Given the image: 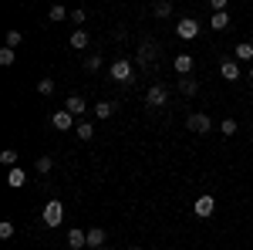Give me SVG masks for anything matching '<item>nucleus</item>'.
Segmentation results:
<instances>
[{"label":"nucleus","instance_id":"nucleus-10","mask_svg":"<svg viewBox=\"0 0 253 250\" xmlns=\"http://www.w3.org/2000/svg\"><path fill=\"white\" fill-rule=\"evenodd\" d=\"M68 44H71L75 51H84V48L91 44V34H88L84 27H75V31H71V38H68Z\"/></svg>","mask_w":253,"mask_h":250},{"label":"nucleus","instance_id":"nucleus-7","mask_svg":"<svg viewBox=\"0 0 253 250\" xmlns=\"http://www.w3.org/2000/svg\"><path fill=\"white\" fill-rule=\"evenodd\" d=\"M138 64H142V68L159 64V48H156V44H149V41H145V44L138 48Z\"/></svg>","mask_w":253,"mask_h":250},{"label":"nucleus","instance_id":"nucleus-22","mask_svg":"<svg viewBox=\"0 0 253 250\" xmlns=\"http://www.w3.org/2000/svg\"><path fill=\"white\" fill-rule=\"evenodd\" d=\"M236 61H253V44H236Z\"/></svg>","mask_w":253,"mask_h":250},{"label":"nucleus","instance_id":"nucleus-16","mask_svg":"<svg viewBox=\"0 0 253 250\" xmlns=\"http://www.w3.org/2000/svg\"><path fill=\"white\" fill-rule=\"evenodd\" d=\"M179 92H182L186 98H193L196 92H199V81H196L193 75H189V78H179Z\"/></svg>","mask_w":253,"mask_h":250},{"label":"nucleus","instance_id":"nucleus-9","mask_svg":"<svg viewBox=\"0 0 253 250\" xmlns=\"http://www.w3.org/2000/svg\"><path fill=\"white\" fill-rule=\"evenodd\" d=\"M172 68H175V75L179 78H189L193 75V54H175V61H172Z\"/></svg>","mask_w":253,"mask_h":250},{"label":"nucleus","instance_id":"nucleus-23","mask_svg":"<svg viewBox=\"0 0 253 250\" xmlns=\"http://www.w3.org/2000/svg\"><path fill=\"white\" fill-rule=\"evenodd\" d=\"M0 162H3L7 169H17V152H14V149H3V152H0Z\"/></svg>","mask_w":253,"mask_h":250},{"label":"nucleus","instance_id":"nucleus-30","mask_svg":"<svg viewBox=\"0 0 253 250\" xmlns=\"http://www.w3.org/2000/svg\"><path fill=\"white\" fill-rule=\"evenodd\" d=\"M10 237H14V223L3 220V223H0V240H10Z\"/></svg>","mask_w":253,"mask_h":250},{"label":"nucleus","instance_id":"nucleus-12","mask_svg":"<svg viewBox=\"0 0 253 250\" xmlns=\"http://www.w3.org/2000/svg\"><path fill=\"white\" fill-rule=\"evenodd\" d=\"M64 108H68L71 115L78 118V115H84V112H88V101H84L81 95H68V101H64Z\"/></svg>","mask_w":253,"mask_h":250},{"label":"nucleus","instance_id":"nucleus-21","mask_svg":"<svg viewBox=\"0 0 253 250\" xmlns=\"http://www.w3.org/2000/svg\"><path fill=\"white\" fill-rule=\"evenodd\" d=\"M51 166H54V159H51V155H41L38 162H34V173L47 176V173H51Z\"/></svg>","mask_w":253,"mask_h":250},{"label":"nucleus","instance_id":"nucleus-4","mask_svg":"<svg viewBox=\"0 0 253 250\" xmlns=\"http://www.w3.org/2000/svg\"><path fill=\"white\" fill-rule=\"evenodd\" d=\"M61 220H64V203H61V200H47V206H44V223H47V227H61Z\"/></svg>","mask_w":253,"mask_h":250},{"label":"nucleus","instance_id":"nucleus-6","mask_svg":"<svg viewBox=\"0 0 253 250\" xmlns=\"http://www.w3.org/2000/svg\"><path fill=\"white\" fill-rule=\"evenodd\" d=\"M51 125H54L58 132H68V129H78V125H75V115H71L68 108H58V112L51 115Z\"/></svg>","mask_w":253,"mask_h":250},{"label":"nucleus","instance_id":"nucleus-29","mask_svg":"<svg viewBox=\"0 0 253 250\" xmlns=\"http://www.w3.org/2000/svg\"><path fill=\"white\" fill-rule=\"evenodd\" d=\"M51 92H54V81H51V78H41L38 81V95H51Z\"/></svg>","mask_w":253,"mask_h":250},{"label":"nucleus","instance_id":"nucleus-32","mask_svg":"<svg viewBox=\"0 0 253 250\" xmlns=\"http://www.w3.org/2000/svg\"><path fill=\"white\" fill-rule=\"evenodd\" d=\"M125 250H142V247H125Z\"/></svg>","mask_w":253,"mask_h":250},{"label":"nucleus","instance_id":"nucleus-15","mask_svg":"<svg viewBox=\"0 0 253 250\" xmlns=\"http://www.w3.org/2000/svg\"><path fill=\"white\" fill-rule=\"evenodd\" d=\"M7 183H10L14 190H24V186H27V173L17 166V169H10V173H7Z\"/></svg>","mask_w":253,"mask_h":250},{"label":"nucleus","instance_id":"nucleus-20","mask_svg":"<svg viewBox=\"0 0 253 250\" xmlns=\"http://www.w3.org/2000/svg\"><path fill=\"white\" fill-rule=\"evenodd\" d=\"M14 61H17V51H14V48H7V44H3V48H0V64H3V68H10V64H14Z\"/></svg>","mask_w":253,"mask_h":250},{"label":"nucleus","instance_id":"nucleus-3","mask_svg":"<svg viewBox=\"0 0 253 250\" xmlns=\"http://www.w3.org/2000/svg\"><path fill=\"white\" fill-rule=\"evenodd\" d=\"M193 213L199 216V220H210V216L216 213V200H213V193H203V196H196Z\"/></svg>","mask_w":253,"mask_h":250},{"label":"nucleus","instance_id":"nucleus-17","mask_svg":"<svg viewBox=\"0 0 253 250\" xmlns=\"http://www.w3.org/2000/svg\"><path fill=\"white\" fill-rule=\"evenodd\" d=\"M115 115V101H98L95 105V118L98 122H105V118H112Z\"/></svg>","mask_w":253,"mask_h":250},{"label":"nucleus","instance_id":"nucleus-33","mask_svg":"<svg viewBox=\"0 0 253 250\" xmlns=\"http://www.w3.org/2000/svg\"><path fill=\"white\" fill-rule=\"evenodd\" d=\"M250 78H253V68H250Z\"/></svg>","mask_w":253,"mask_h":250},{"label":"nucleus","instance_id":"nucleus-25","mask_svg":"<svg viewBox=\"0 0 253 250\" xmlns=\"http://www.w3.org/2000/svg\"><path fill=\"white\" fill-rule=\"evenodd\" d=\"M64 17H71V14H68V10H64V7H51V10H47V20H54V24H58V20H64Z\"/></svg>","mask_w":253,"mask_h":250},{"label":"nucleus","instance_id":"nucleus-14","mask_svg":"<svg viewBox=\"0 0 253 250\" xmlns=\"http://www.w3.org/2000/svg\"><path fill=\"white\" fill-rule=\"evenodd\" d=\"M68 244H71V250H81V247H88V230H75L68 233Z\"/></svg>","mask_w":253,"mask_h":250},{"label":"nucleus","instance_id":"nucleus-8","mask_svg":"<svg viewBox=\"0 0 253 250\" xmlns=\"http://www.w3.org/2000/svg\"><path fill=\"white\" fill-rule=\"evenodd\" d=\"M145 101H149V105H152V108H162V105H166V101H169V92H166V85H152V88H149V95H145Z\"/></svg>","mask_w":253,"mask_h":250},{"label":"nucleus","instance_id":"nucleus-31","mask_svg":"<svg viewBox=\"0 0 253 250\" xmlns=\"http://www.w3.org/2000/svg\"><path fill=\"white\" fill-rule=\"evenodd\" d=\"M84 20H88L84 10H71V24H84Z\"/></svg>","mask_w":253,"mask_h":250},{"label":"nucleus","instance_id":"nucleus-11","mask_svg":"<svg viewBox=\"0 0 253 250\" xmlns=\"http://www.w3.org/2000/svg\"><path fill=\"white\" fill-rule=\"evenodd\" d=\"M219 75H223V81H240V61L226 58L223 64H219Z\"/></svg>","mask_w":253,"mask_h":250},{"label":"nucleus","instance_id":"nucleus-26","mask_svg":"<svg viewBox=\"0 0 253 250\" xmlns=\"http://www.w3.org/2000/svg\"><path fill=\"white\" fill-rule=\"evenodd\" d=\"M219 132L223 135H236V118H223V122H219Z\"/></svg>","mask_w":253,"mask_h":250},{"label":"nucleus","instance_id":"nucleus-27","mask_svg":"<svg viewBox=\"0 0 253 250\" xmlns=\"http://www.w3.org/2000/svg\"><path fill=\"white\" fill-rule=\"evenodd\" d=\"M20 41H24V34H20V31H7V48H14V51H17Z\"/></svg>","mask_w":253,"mask_h":250},{"label":"nucleus","instance_id":"nucleus-19","mask_svg":"<svg viewBox=\"0 0 253 250\" xmlns=\"http://www.w3.org/2000/svg\"><path fill=\"white\" fill-rule=\"evenodd\" d=\"M210 27H213V31H226V27H230V14H213V17H210Z\"/></svg>","mask_w":253,"mask_h":250},{"label":"nucleus","instance_id":"nucleus-28","mask_svg":"<svg viewBox=\"0 0 253 250\" xmlns=\"http://www.w3.org/2000/svg\"><path fill=\"white\" fill-rule=\"evenodd\" d=\"M101 68V54H88L84 58V71H98Z\"/></svg>","mask_w":253,"mask_h":250},{"label":"nucleus","instance_id":"nucleus-13","mask_svg":"<svg viewBox=\"0 0 253 250\" xmlns=\"http://www.w3.org/2000/svg\"><path fill=\"white\" fill-rule=\"evenodd\" d=\"M105 240H108V237H105L101 227H91V230H88V247L91 250H105Z\"/></svg>","mask_w":253,"mask_h":250},{"label":"nucleus","instance_id":"nucleus-2","mask_svg":"<svg viewBox=\"0 0 253 250\" xmlns=\"http://www.w3.org/2000/svg\"><path fill=\"white\" fill-rule=\"evenodd\" d=\"M186 129L196 135H210V129H213V118L206 115V112H193V115L186 118Z\"/></svg>","mask_w":253,"mask_h":250},{"label":"nucleus","instance_id":"nucleus-18","mask_svg":"<svg viewBox=\"0 0 253 250\" xmlns=\"http://www.w3.org/2000/svg\"><path fill=\"white\" fill-rule=\"evenodd\" d=\"M75 135H78L81 142H91V139H95V125H91V122H78Z\"/></svg>","mask_w":253,"mask_h":250},{"label":"nucleus","instance_id":"nucleus-24","mask_svg":"<svg viewBox=\"0 0 253 250\" xmlns=\"http://www.w3.org/2000/svg\"><path fill=\"white\" fill-rule=\"evenodd\" d=\"M152 14H156V17H169V14H172V3H169V0H159L156 7H152Z\"/></svg>","mask_w":253,"mask_h":250},{"label":"nucleus","instance_id":"nucleus-1","mask_svg":"<svg viewBox=\"0 0 253 250\" xmlns=\"http://www.w3.org/2000/svg\"><path fill=\"white\" fill-rule=\"evenodd\" d=\"M108 75H112V81H118V85H132V81H135V64L128 58H115L112 68H108Z\"/></svg>","mask_w":253,"mask_h":250},{"label":"nucleus","instance_id":"nucleus-5","mask_svg":"<svg viewBox=\"0 0 253 250\" xmlns=\"http://www.w3.org/2000/svg\"><path fill=\"white\" fill-rule=\"evenodd\" d=\"M175 34H179L182 41H193L196 34H199V20L196 17H182L179 24H175Z\"/></svg>","mask_w":253,"mask_h":250}]
</instances>
